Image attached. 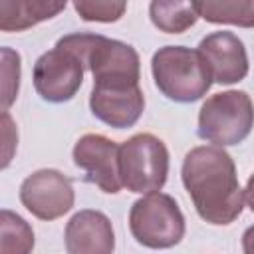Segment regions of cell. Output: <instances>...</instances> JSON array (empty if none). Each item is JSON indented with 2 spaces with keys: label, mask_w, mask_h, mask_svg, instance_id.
Wrapping results in <instances>:
<instances>
[{
  "label": "cell",
  "mask_w": 254,
  "mask_h": 254,
  "mask_svg": "<svg viewBox=\"0 0 254 254\" xmlns=\"http://www.w3.org/2000/svg\"><path fill=\"white\" fill-rule=\"evenodd\" d=\"M198 16L210 24L254 28V0H194Z\"/></svg>",
  "instance_id": "cell-15"
},
{
  "label": "cell",
  "mask_w": 254,
  "mask_h": 254,
  "mask_svg": "<svg viewBox=\"0 0 254 254\" xmlns=\"http://www.w3.org/2000/svg\"><path fill=\"white\" fill-rule=\"evenodd\" d=\"M242 250L246 254H254V224L248 226L242 234Z\"/></svg>",
  "instance_id": "cell-20"
},
{
  "label": "cell",
  "mask_w": 254,
  "mask_h": 254,
  "mask_svg": "<svg viewBox=\"0 0 254 254\" xmlns=\"http://www.w3.org/2000/svg\"><path fill=\"white\" fill-rule=\"evenodd\" d=\"M89 107L99 121L115 129H125L139 121L145 109V97L139 85L125 89L93 87L89 95Z\"/></svg>",
  "instance_id": "cell-12"
},
{
  "label": "cell",
  "mask_w": 254,
  "mask_h": 254,
  "mask_svg": "<svg viewBox=\"0 0 254 254\" xmlns=\"http://www.w3.org/2000/svg\"><path fill=\"white\" fill-rule=\"evenodd\" d=\"M20 87V56L10 48H2V107L8 109Z\"/></svg>",
  "instance_id": "cell-18"
},
{
  "label": "cell",
  "mask_w": 254,
  "mask_h": 254,
  "mask_svg": "<svg viewBox=\"0 0 254 254\" xmlns=\"http://www.w3.org/2000/svg\"><path fill=\"white\" fill-rule=\"evenodd\" d=\"M83 62L69 48L56 44L34 64V87L50 103L69 101L83 81Z\"/></svg>",
  "instance_id": "cell-7"
},
{
  "label": "cell",
  "mask_w": 254,
  "mask_h": 254,
  "mask_svg": "<svg viewBox=\"0 0 254 254\" xmlns=\"http://www.w3.org/2000/svg\"><path fill=\"white\" fill-rule=\"evenodd\" d=\"M183 185L198 212L210 224L234 222L244 206L232 157L218 145L194 147L183 161Z\"/></svg>",
  "instance_id": "cell-1"
},
{
  "label": "cell",
  "mask_w": 254,
  "mask_h": 254,
  "mask_svg": "<svg viewBox=\"0 0 254 254\" xmlns=\"http://www.w3.org/2000/svg\"><path fill=\"white\" fill-rule=\"evenodd\" d=\"M198 54L204 60L212 81L230 85L248 75V56L242 40L232 32H214L200 40Z\"/></svg>",
  "instance_id": "cell-10"
},
{
  "label": "cell",
  "mask_w": 254,
  "mask_h": 254,
  "mask_svg": "<svg viewBox=\"0 0 254 254\" xmlns=\"http://www.w3.org/2000/svg\"><path fill=\"white\" fill-rule=\"evenodd\" d=\"M254 127V103L246 91L210 95L198 111V137L218 147L242 143Z\"/></svg>",
  "instance_id": "cell-4"
},
{
  "label": "cell",
  "mask_w": 254,
  "mask_h": 254,
  "mask_svg": "<svg viewBox=\"0 0 254 254\" xmlns=\"http://www.w3.org/2000/svg\"><path fill=\"white\" fill-rule=\"evenodd\" d=\"M75 12L85 22L111 24L123 18L127 10V0H71Z\"/></svg>",
  "instance_id": "cell-17"
},
{
  "label": "cell",
  "mask_w": 254,
  "mask_h": 254,
  "mask_svg": "<svg viewBox=\"0 0 254 254\" xmlns=\"http://www.w3.org/2000/svg\"><path fill=\"white\" fill-rule=\"evenodd\" d=\"M67 0H0V30L22 32L58 16Z\"/></svg>",
  "instance_id": "cell-13"
},
{
  "label": "cell",
  "mask_w": 254,
  "mask_h": 254,
  "mask_svg": "<svg viewBox=\"0 0 254 254\" xmlns=\"http://www.w3.org/2000/svg\"><path fill=\"white\" fill-rule=\"evenodd\" d=\"M58 44L79 56L93 75V87L125 89L139 85L141 64L133 46L99 34H67Z\"/></svg>",
  "instance_id": "cell-2"
},
{
  "label": "cell",
  "mask_w": 254,
  "mask_h": 254,
  "mask_svg": "<svg viewBox=\"0 0 254 254\" xmlns=\"http://www.w3.org/2000/svg\"><path fill=\"white\" fill-rule=\"evenodd\" d=\"M244 202L248 204V208L254 212V175L248 179L246 189H244Z\"/></svg>",
  "instance_id": "cell-21"
},
{
  "label": "cell",
  "mask_w": 254,
  "mask_h": 254,
  "mask_svg": "<svg viewBox=\"0 0 254 254\" xmlns=\"http://www.w3.org/2000/svg\"><path fill=\"white\" fill-rule=\"evenodd\" d=\"M151 71L159 91L177 103H192L206 95L212 77L198 50L165 46L153 54Z\"/></svg>",
  "instance_id": "cell-3"
},
{
  "label": "cell",
  "mask_w": 254,
  "mask_h": 254,
  "mask_svg": "<svg viewBox=\"0 0 254 254\" xmlns=\"http://www.w3.org/2000/svg\"><path fill=\"white\" fill-rule=\"evenodd\" d=\"M22 204L40 220H56L71 210L75 194L71 181L56 169H40L20 185Z\"/></svg>",
  "instance_id": "cell-8"
},
{
  "label": "cell",
  "mask_w": 254,
  "mask_h": 254,
  "mask_svg": "<svg viewBox=\"0 0 254 254\" xmlns=\"http://www.w3.org/2000/svg\"><path fill=\"white\" fill-rule=\"evenodd\" d=\"M65 250L69 254H107L115 248L111 220L99 210H79L65 226Z\"/></svg>",
  "instance_id": "cell-11"
},
{
  "label": "cell",
  "mask_w": 254,
  "mask_h": 254,
  "mask_svg": "<svg viewBox=\"0 0 254 254\" xmlns=\"http://www.w3.org/2000/svg\"><path fill=\"white\" fill-rule=\"evenodd\" d=\"M73 163L103 192L115 194L123 187L119 177V145L103 135L87 133L79 137L73 147Z\"/></svg>",
  "instance_id": "cell-9"
},
{
  "label": "cell",
  "mask_w": 254,
  "mask_h": 254,
  "mask_svg": "<svg viewBox=\"0 0 254 254\" xmlns=\"http://www.w3.org/2000/svg\"><path fill=\"white\" fill-rule=\"evenodd\" d=\"M129 230L147 248H171L185 236V216L173 196L153 190L133 202Z\"/></svg>",
  "instance_id": "cell-5"
},
{
  "label": "cell",
  "mask_w": 254,
  "mask_h": 254,
  "mask_svg": "<svg viewBox=\"0 0 254 254\" xmlns=\"http://www.w3.org/2000/svg\"><path fill=\"white\" fill-rule=\"evenodd\" d=\"M167 175L169 151L159 137L139 133L119 145V177L127 190L141 194L161 190Z\"/></svg>",
  "instance_id": "cell-6"
},
{
  "label": "cell",
  "mask_w": 254,
  "mask_h": 254,
  "mask_svg": "<svg viewBox=\"0 0 254 254\" xmlns=\"http://www.w3.org/2000/svg\"><path fill=\"white\" fill-rule=\"evenodd\" d=\"M149 16L153 26L165 34H183L200 18L194 0H151Z\"/></svg>",
  "instance_id": "cell-14"
},
{
  "label": "cell",
  "mask_w": 254,
  "mask_h": 254,
  "mask_svg": "<svg viewBox=\"0 0 254 254\" xmlns=\"http://www.w3.org/2000/svg\"><path fill=\"white\" fill-rule=\"evenodd\" d=\"M2 137H4V163L2 167L6 169L12 161V155H14V147H16V141H18V133H16V127L10 119V113L8 109L2 111Z\"/></svg>",
  "instance_id": "cell-19"
},
{
  "label": "cell",
  "mask_w": 254,
  "mask_h": 254,
  "mask_svg": "<svg viewBox=\"0 0 254 254\" xmlns=\"http://www.w3.org/2000/svg\"><path fill=\"white\" fill-rule=\"evenodd\" d=\"M34 248V232L30 224L12 210L0 212V252L26 254Z\"/></svg>",
  "instance_id": "cell-16"
}]
</instances>
